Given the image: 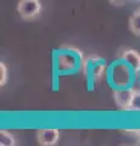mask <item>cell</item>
Listing matches in <instances>:
<instances>
[{
    "mask_svg": "<svg viewBox=\"0 0 140 146\" xmlns=\"http://www.w3.org/2000/svg\"><path fill=\"white\" fill-rule=\"evenodd\" d=\"M42 11L43 5L40 0H20L17 4V12L23 21H34Z\"/></svg>",
    "mask_w": 140,
    "mask_h": 146,
    "instance_id": "1",
    "label": "cell"
},
{
    "mask_svg": "<svg viewBox=\"0 0 140 146\" xmlns=\"http://www.w3.org/2000/svg\"><path fill=\"white\" fill-rule=\"evenodd\" d=\"M82 70L84 74H90L94 82L101 80L104 73L106 71V63L102 58L98 56H89L87 60L82 62Z\"/></svg>",
    "mask_w": 140,
    "mask_h": 146,
    "instance_id": "2",
    "label": "cell"
},
{
    "mask_svg": "<svg viewBox=\"0 0 140 146\" xmlns=\"http://www.w3.org/2000/svg\"><path fill=\"white\" fill-rule=\"evenodd\" d=\"M37 140L39 145L43 146H54L60 140V130L55 128H45L37 131Z\"/></svg>",
    "mask_w": 140,
    "mask_h": 146,
    "instance_id": "3",
    "label": "cell"
},
{
    "mask_svg": "<svg viewBox=\"0 0 140 146\" xmlns=\"http://www.w3.org/2000/svg\"><path fill=\"white\" fill-rule=\"evenodd\" d=\"M78 65L79 63L77 57L74 56V54L64 52L57 56V70L62 73L73 72Z\"/></svg>",
    "mask_w": 140,
    "mask_h": 146,
    "instance_id": "4",
    "label": "cell"
},
{
    "mask_svg": "<svg viewBox=\"0 0 140 146\" xmlns=\"http://www.w3.org/2000/svg\"><path fill=\"white\" fill-rule=\"evenodd\" d=\"M134 89H117L113 91V100L117 105V107L121 110L128 111L130 102L133 99Z\"/></svg>",
    "mask_w": 140,
    "mask_h": 146,
    "instance_id": "5",
    "label": "cell"
},
{
    "mask_svg": "<svg viewBox=\"0 0 140 146\" xmlns=\"http://www.w3.org/2000/svg\"><path fill=\"white\" fill-rule=\"evenodd\" d=\"M121 60L133 68L135 73L140 72V54L134 49H125L121 52Z\"/></svg>",
    "mask_w": 140,
    "mask_h": 146,
    "instance_id": "6",
    "label": "cell"
},
{
    "mask_svg": "<svg viewBox=\"0 0 140 146\" xmlns=\"http://www.w3.org/2000/svg\"><path fill=\"white\" fill-rule=\"evenodd\" d=\"M129 29L135 35H140V7L133 12L129 18Z\"/></svg>",
    "mask_w": 140,
    "mask_h": 146,
    "instance_id": "7",
    "label": "cell"
},
{
    "mask_svg": "<svg viewBox=\"0 0 140 146\" xmlns=\"http://www.w3.org/2000/svg\"><path fill=\"white\" fill-rule=\"evenodd\" d=\"M0 145L1 146H15L16 139L10 131L0 130Z\"/></svg>",
    "mask_w": 140,
    "mask_h": 146,
    "instance_id": "8",
    "label": "cell"
},
{
    "mask_svg": "<svg viewBox=\"0 0 140 146\" xmlns=\"http://www.w3.org/2000/svg\"><path fill=\"white\" fill-rule=\"evenodd\" d=\"M128 111L140 112V89H134L133 99H132V102H130Z\"/></svg>",
    "mask_w": 140,
    "mask_h": 146,
    "instance_id": "9",
    "label": "cell"
},
{
    "mask_svg": "<svg viewBox=\"0 0 140 146\" xmlns=\"http://www.w3.org/2000/svg\"><path fill=\"white\" fill-rule=\"evenodd\" d=\"M7 82V67L3 61L0 62V86H4Z\"/></svg>",
    "mask_w": 140,
    "mask_h": 146,
    "instance_id": "10",
    "label": "cell"
},
{
    "mask_svg": "<svg viewBox=\"0 0 140 146\" xmlns=\"http://www.w3.org/2000/svg\"><path fill=\"white\" fill-rule=\"evenodd\" d=\"M108 3H111L112 5H115V6H123L125 3L129 1V0H107Z\"/></svg>",
    "mask_w": 140,
    "mask_h": 146,
    "instance_id": "11",
    "label": "cell"
},
{
    "mask_svg": "<svg viewBox=\"0 0 140 146\" xmlns=\"http://www.w3.org/2000/svg\"><path fill=\"white\" fill-rule=\"evenodd\" d=\"M132 131H133V133H134L135 135L138 136V139L140 140V129H134V130H132Z\"/></svg>",
    "mask_w": 140,
    "mask_h": 146,
    "instance_id": "12",
    "label": "cell"
},
{
    "mask_svg": "<svg viewBox=\"0 0 140 146\" xmlns=\"http://www.w3.org/2000/svg\"><path fill=\"white\" fill-rule=\"evenodd\" d=\"M137 1H140V0H137Z\"/></svg>",
    "mask_w": 140,
    "mask_h": 146,
    "instance_id": "13",
    "label": "cell"
}]
</instances>
